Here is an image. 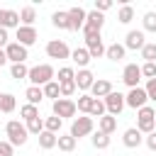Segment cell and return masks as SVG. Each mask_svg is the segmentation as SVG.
I'll use <instances>...</instances> for the list:
<instances>
[{
    "label": "cell",
    "instance_id": "obj_1",
    "mask_svg": "<svg viewBox=\"0 0 156 156\" xmlns=\"http://www.w3.org/2000/svg\"><path fill=\"white\" fill-rule=\"evenodd\" d=\"M54 78H56V71H54L51 63H39V66L29 68V73H27L29 85H37V88H44V85L51 83Z\"/></svg>",
    "mask_w": 156,
    "mask_h": 156
},
{
    "label": "cell",
    "instance_id": "obj_2",
    "mask_svg": "<svg viewBox=\"0 0 156 156\" xmlns=\"http://www.w3.org/2000/svg\"><path fill=\"white\" fill-rule=\"evenodd\" d=\"M136 129L141 134H151L156 129V110L151 105H144L141 110H136Z\"/></svg>",
    "mask_w": 156,
    "mask_h": 156
},
{
    "label": "cell",
    "instance_id": "obj_3",
    "mask_svg": "<svg viewBox=\"0 0 156 156\" xmlns=\"http://www.w3.org/2000/svg\"><path fill=\"white\" fill-rule=\"evenodd\" d=\"M5 134H7V141L12 144V146H22V144H27V127L20 122V119H10L7 124H5Z\"/></svg>",
    "mask_w": 156,
    "mask_h": 156
},
{
    "label": "cell",
    "instance_id": "obj_4",
    "mask_svg": "<svg viewBox=\"0 0 156 156\" xmlns=\"http://www.w3.org/2000/svg\"><path fill=\"white\" fill-rule=\"evenodd\" d=\"M102 24H105V15H100V12L90 10V12H85V24H83V34H85V37H95V34H100Z\"/></svg>",
    "mask_w": 156,
    "mask_h": 156
},
{
    "label": "cell",
    "instance_id": "obj_5",
    "mask_svg": "<svg viewBox=\"0 0 156 156\" xmlns=\"http://www.w3.org/2000/svg\"><path fill=\"white\" fill-rule=\"evenodd\" d=\"M93 127H95V124H93V117H88V115H85V117H76V119H73V124H71V132H68V134L78 141L80 136L93 134Z\"/></svg>",
    "mask_w": 156,
    "mask_h": 156
},
{
    "label": "cell",
    "instance_id": "obj_6",
    "mask_svg": "<svg viewBox=\"0 0 156 156\" xmlns=\"http://www.w3.org/2000/svg\"><path fill=\"white\" fill-rule=\"evenodd\" d=\"M76 112H78V110H76V102L68 100V98H58V100H54V105H51V115H56V117H61V119L73 117Z\"/></svg>",
    "mask_w": 156,
    "mask_h": 156
},
{
    "label": "cell",
    "instance_id": "obj_7",
    "mask_svg": "<svg viewBox=\"0 0 156 156\" xmlns=\"http://www.w3.org/2000/svg\"><path fill=\"white\" fill-rule=\"evenodd\" d=\"M46 56L49 58H71V49L63 39H51L46 44Z\"/></svg>",
    "mask_w": 156,
    "mask_h": 156
},
{
    "label": "cell",
    "instance_id": "obj_8",
    "mask_svg": "<svg viewBox=\"0 0 156 156\" xmlns=\"http://www.w3.org/2000/svg\"><path fill=\"white\" fill-rule=\"evenodd\" d=\"M149 102V98H146V90L139 85V88H132L127 95H124V105L127 107H134V110H141L144 105Z\"/></svg>",
    "mask_w": 156,
    "mask_h": 156
},
{
    "label": "cell",
    "instance_id": "obj_9",
    "mask_svg": "<svg viewBox=\"0 0 156 156\" xmlns=\"http://www.w3.org/2000/svg\"><path fill=\"white\" fill-rule=\"evenodd\" d=\"M5 56H7V61H12V63H24V61L29 58V51H27L22 44L10 41V44L5 46Z\"/></svg>",
    "mask_w": 156,
    "mask_h": 156
},
{
    "label": "cell",
    "instance_id": "obj_10",
    "mask_svg": "<svg viewBox=\"0 0 156 156\" xmlns=\"http://www.w3.org/2000/svg\"><path fill=\"white\" fill-rule=\"evenodd\" d=\"M102 102H105V110H107V115H112V117H117L122 110H124V95L122 93H110L107 98H102Z\"/></svg>",
    "mask_w": 156,
    "mask_h": 156
},
{
    "label": "cell",
    "instance_id": "obj_11",
    "mask_svg": "<svg viewBox=\"0 0 156 156\" xmlns=\"http://www.w3.org/2000/svg\"><path fill=\"white\" fill-rule=\"evenodd\" d=\"M122 80H124V85H129V90H132V88H139L141 68H139L136 63H127V66H124V71H122Z\"/></svg>",
    "mask_w": 156,
    "mask_h": 156
},
{
    "label": "cell",
    "instance_id": "obj_12",
    "mask_svg": "<svg viewBox=\"0 0 156 156\" xmlns=\"http://www.w3.org/2000/svg\"><path fill=\"white\" fill-rule=\"evenodd\" d=\"M144 44H146V39H144V32L141 29H129L127 32V37H124V49H132V51H141L144 49Z\"/></svg>",
    "mask_w": 156,
    "mask_h": 156
},
{
    "label": "cell",
    "instance_id": "obj_13",
    "mask_svg": "<svg viewBox=\"0 0 156 156\" xmlns=\"http://www.w3.org/2000/svg\"><path fill=\"white\" fill-rule=\"evenodd\" d=\"M85 49H88V54H90V58H100V56H105V44H102V37L100 34H95V37H85Z\"/></svg>",
    "mask_w": 156,
    "mask_h": 156
},
{
    "label": "cell",
    "instance_id": "obj_14",
    "mask_svg": "<svg viewBox=\"0 0 156 156\" xmlns=\"http://www.w3.org/2000/svg\"><path fill=\"white\" fill-rule=\"evenodd\" d=\"M15 37H17V44H22L24 49H27V46H32V44L39 39V34H37V29H34V27H22V24L17 27V34H15Z\"/></svg>",
    "mask_w": 156,
    "mask_h": 156
},
{
    "label": "cell",
    "instance_id": "obj_15",
    "mask_svg": "<svg viewBox=\"0 0 156 156\" xmlns=\"http://www.w3.org/2000/svg\"><path fill=\"white\" fill-rule=\"evenodd\" d=\"M122 144H124L127 149H136V146L144 144V134H141L136 127H129V129H124V134H122Z\"/></svg>",
    "mask_w": 156,
    "mask_h": 156
},
{
    "label": "cell",
    "instance_id": "obj_16",
    "mask_svg": "<svg viewBox=\"0 0 156 156\" xmlns=\"http://www.w3.org/2000/svg\"><path fill=\"white\" fill-rule=\"evenodd\" d=\"M73 80H76V88L78 90H90L93 83H95V76H93L90 68H78V73H76Z\"/></svg>",
    "mask_w": 156,
    "mask_h": 156
},
{
    "label": "cell",
    "instance_id": "obj_17",
    "mask_svg": "<svg viewBox=\"0 0 156 156\" xmlns=\"http://www.w3.org/2000/svg\"><path fill=\"white\" fill-rule=\"evenodd\" d=\"M66 12H68V24H71V29H73V32L83 29V24H85V10L76 5V7L66 10Z\"/></svg>",
    "mask_w": 156,
    "mask_h": 156
},
{
    "label": "cell",
    "instance_id": "obj_18",
    "mask_svg": "<svg viewBox=\"0 0 156 156\" xmlns=\"http://www.w3.org/2000/svg\"><path fill=\"white\" fill-rule=\"evenodd\" d=\"M110 93H112V83H110L107 78H98V80L93 83V88H90V98H95V100L107 98Z\"/></svg>",
    "mask_w": 156,
    "mask_h": 156
},
{
    "label": "cell",
    "instance_id": "obj_19",
    "mask_svg": "<svg viewBox=\"0 0 156 156\" xmlns=\"http://www.w3.org/2000/svg\"><path fill=\"white\" fill-rule=\"evenodd\" d=\"M0 27L2 29H17L20 27V12L15 10H0Z\"/></svg>",
    "mask_w": 156,
    "mask_h": 156
},
{
    "label": "cell",
    "instance_id": "obj_20",
    "mask_svg": "<svg viewBox=\"0 0 156 156\" xmlns=\"http://www.w3.org/2000/svg\"><path fill=\"white\" fill-rule=\"evenodd\" d=\"M71 58H73V63H76L78 68H88V63H90V54H88L85 46L73 49V51H71Z\"/></svg>",
    "mask_w": 156,
    "mask_h": 156
},
{
    "label": "cell",
    "instance_id": "obj_21",
    "mask_svg": "<svg viewBox=\"0 0 156 156\" xmlns=\"http://www.w3.org/2000/svg\"><path fill=\"white\" fill-rule=\"evenodd\" d=\"M98 132H102V134H112V132H117V117H112V115H102V117L98 119Z\"/></svg>",
    "mask_w": 156,
    "mask_h": 156
},
{
    "label": "cell",
    "instance_id": "obj_22",
    "mask_svg": "<svg viewBox=\"0 0 156 156\" xmlns=\"http://www.w3.org/2000/svg\"><path fill=\"white\" fill-rule=\"evenodd\" d=\"M34 20H37V10L32 5H27V7L20 10V24L22 27H34Z\"/></svg>",
    "mask_w": 156,
    "mask_h": 156
},
{
    "label": "cell",
    "instance_id": "obj_23",
    "mask_svg": "<svg viewBox=\"0 0 156 156\" xmlns=\"http://www.w3.org/2000/svg\"><path fill=\"white\" fill-rule=\"evenodd\" d=\"M124 54H127V49H124V44H110L107 49H105V56L110 58V61H122L124 58Z\"/></svg>",
    "mask_w": 156,
    "mask_h": 156
},
{
    "label": "cell",
    "instance_id": "obj_24",
    "mask_svg": "<svg viewBox=\"0 0 156 156\" xmlns=\"http://www.w3.org/2000/svg\"><path fill=\"white\" fill-rule=\"evenodd\" d=\"M15 107H17L15 95H12V93H0V112L10 115V112H15Z\"/></svg>",
    "mask_w": 156,
    "mask_h": 156
},
{
    "label": "cell",
    "instance_id": "obj_25",
    "mask_svg": "<svg viewBox=\"0 0 156 156\" xmlns=\"http://www.w3.org/2000/svg\"><path fill=\"white\" fill-rule=\"evenodd\" d=\"M51 24H54L56 29H71V24H68V12H66V10H56V12L51 15Z\"/></svg>",
    "mask_w": 156,
    "mask_h": 156
},
{
    "label": "cell",
    "instance_id": "obj_26",
    "mask_svg": "<svg viewBox=\"0 0 156 156\" xmlns=\"http://www.w3.org/2000/svg\"><path fill=\"white\" fill-rule=\"evenodd\" d=\"M24 98H27V102H29V105H37V107H39V102L44 100V90H41V88H37V85H29V88L24 90Z\"/></svg>",
    "mask_w": 156,
    "mask_h": 156
},
{
    "label": "cell",
    "instance_id": "obj_27",
    "mask_svg": "<svg viewBox=\"0 0 156 156\" xmlns=\"http://www.w3.org/2000/svg\"><path fill=\"white\" fill-rule=\"evenodd\" d=\"M56 146H58L61 151L71 154V151L76 149V139H73L71 134H58V136H56Z\"/></svg>",
    "mask_w": 156,
    "mask_h": 156
},
{
    "label": "cell",
    "instance_id": "obj_28",
    "mask_svg": "<svg viewBox=\"0 0 156 156\" xmlns=\"http://www.w3.org/2000/svg\"><path fill=\"white\" fill-rule=\"evenodd\" d=\"M61 127H63V119H61V117H56V115H51V117H46V119H44V129H46V132H51V134H58V132H61Z\"/></svg>",
    "mask_w": 156,
    "mask_h": 156
},
{
    "label": "cell",
    "instance_id": "obj_29",
    "mask_svg": "<svg viewBox=\"0 0 156 156\" xmlns=\"http://www.w3.org/2000/svg\"><path fill=\"white\" fill-rule=\"evenodd\" d=\"M56 136H58V134H51V132H46V129H44V132L39 134V146H41L44 151L54 149V146H56Z\"/></svg>",
    "mask_w": 156,
    "mask_h": 156
},
{
    "label": "cell",
    "instance_id": "obj_30",
    "mask_svg": "<svg viewBox=\"0 0 156 156\" xmlns=\"http://www.w3.org/2000/svg\"><path fill=\"white\" fill-rule=\"evenodd\" d=\"M117 20H119V24H129V22L134 20V7L124 2V5L119 7V12H117Z\"/></svg>",
    "mask_w": 156,
    "mask_h": 156
},
{
    "label": "cell",
    "instance_id": "obj_31",
    "mask_svg": "<svg viewBox=\"0 0 156 156\" xmlns=\"http://www.w3.org/2000/svg\"><path fill=\"white\" fill-rule=\"evenodd\" d=\"M24 127H27V134H34V136H39V134L44 132V119H41V117H34V119L24 122Z\"/></svg>",
    "mask_w": 156,
    "mask_h": 156
},
{
    "label": "cell",
    "instance_id": "obj_32",
    "mask_svg": "<svg viewBox=\"0 0 156 156\" xmlns=\"http://www.w3.org/2000/svg\"><path fill=\"white\" fill-rule=\"evenodd\" d=\"M20 117H22L24 122H29V119L39 117V107H37V105H29V102H27V105H22V107H20Z\"/></svg>",
    "mask_w": 156,
    "mask_h": 156
},
{
    "label": "cell",
    "instance_id": "obj_33",
    "mask_svg": "<svg viewBox=\"0 0 156 156\" xmlns=\"http://www.w3.org/2000/svg\"><path fill=\"white\" fill-rule=\"evenodd\" d=\"M141 58H144L146 63H156V44H154V41H146V44H144Z\"/></svg>",
    "mask_w": 156,
    "mask_h": 156
},
{
    "label": "cell",
    "instance_id": "obj_34",
    "mask_svg": "<svg viewBox=\"0 0 156 156\" xmlns=\"http://www.w3.org/2000/svg\"><path fill=\"white\" fill-rule=\"evenodd\" d=\"M27 73H29V68H27L24 63H12V66H10V76H12L15 80H24Z\"/></svg>",
    "mask_w": 156,
    "mask_h": 156
},
{
    "label": "cell",
    "instance_id": "obj_35",
    "mask_svg": "<svg viewBox=\"0 0 156 156\" xmlns=\"http://www.w3.org/2000/svg\"><path fill=\"white\" fill-rule=\"evenodd\" d=\"M90 105H93V98H90L88 93H83V95H78V102H76V110H78V112H83V115H88V112H90Z\"/></svg>",
    "mask_w": 156,
    "mask_h": 156
},
{
    "label": "cell",
    "instance_id": "obj_36",
    "mask_svg": "<svg viewBox=\"0 0 156 156\" xmlns=\"http://www.w3.org/2000/svg\"><path fill=\"white\" fill-rule=\"evenodd\" d=\"M102 115H107V110H105V102L93 98V105H90V112H88V117H98V119H100Z\"/></svg>",
    "mask_w": 156,
    "mask_h": 156
},
{
    "label": "cell",
    "instance_id": "obj_37",
    "mask_svg": "<svg viewBox=\"0 0 156 156\" xmlns=\"http://www.w3.org/2000/svg\"><path fill=\"white\" fill-rule=\"evenodd\" d=\"M90 141H93V146H95V149H107V146H110V134H102V132H95Z\"/></svg>",
    "mask_w": 156,
    "mask_h": 156
},
{
    "label": "cell",
    "instance_id": "obj_38",
    "mask_svg": "<svg viewBox=\"0 0 156 156\" xmlns=\"http://www.w3.org/2000/svg\"><path fill=\"white\" fill-rule=\"evenodd\" d=\"M41 90H44V98H51V100H58V98H61V93H58V83H56V80L46 83Z\"/></svg>",
    "mask_w": 156,
    "mask_h": 156
},
{
    "label": "cell",
    "instance_id": "obj_39",
    "mask_svg": "<svg viewBox=\"0 0 156 156\" xmlns=\"http://www.w3.org/2000/svg\"><path fill=\"white\" fill-rule=\"evenodd\" d=\"M78 88H76V80H68V83H58V93H61V98H68L71 100V95L76 93Z\"/></svg>",
    "mask_w": 156,
    "mask_h": 156
},
{
    "label": "cell",
    "instance_id": "obj_40",
    "mask_svg": "<svg viewBox=\"0 0 156 156\" xmlns=\"http://www.w3.org/2000/svg\"><path fill=\"white\" fill-rule=\"evenodd\" d=\"M76 78V71L71 68V66H63V68H58V80L56 83H68V80H73Z\"/></svg>",
    "mask_w": 156,
    "mask_h": 156
},
{
    "label": "cell",
    "instance_id": "obj_41",
    "mask_svg": "<svg viewBox=\"0 0 156 156\" xmlns=\"http://www.w3.org/2000/svg\"><path fill=\"white\" fill-rule=\"evenodd\" d=\"M141 22H144V29H146V32H156V12H154V10H149Z\"/></svg>",
    "mask_w": 156,
    "mask_h": 156
},
{
    "label": "cell",
    "instance_id": "obj_42",
    "mask_svg": "<svg viewBox=\"0 0 156 156\" xmlns=\"http://www.w3.org/2000/svg\"><path fill=\"white\" fill-rule=\"evenodd\" d=\"M139 68H141V76H144L146 80L156 78V63H144V66H139Z\"/></svg>",
    "mask_w": 156,
    "mask_h": 156
},
{
    "label": "cell",
    "instance_id": "obj_43",
    "mask_svg": "<svg viewBox=\"0 0 156 156\" xmlns=\"http://www.w3.org/2000/svg\"><path fill=\"white\" fill-rule=\"evenodd\" d=\"M144 90H146V98L156 102V78H151V80H146V88H144Z\"/></svg>",
    "mask_w": 156,
    "mask_h": 156
},
{
    "label": "cell",
    "instance_id": "obj_44",
    "mask_svg": "<svg viewBox=\"0 0 156 156\" xmlns=\"http://www.w3.org/2000/svg\"><path fill=\"white\" fill-rule=\"evenodd\" d=\"M110 7H112V0H95V7H93V10L102 15V12H107Z\"/></svg>",
    "mask_w": 156,
    "mask_h": 156
},
{
    "label": "cell",
    "instance_id": "obj_45",
    "mask_svg": "<svg viewBox=\"0 0 156 156\" xmlns=\"http://www.w3.org/2000/svg\"><path fill=\"white\" fill-rule=\"evenodd\" d=\"M0 156H15V146L10 141H0Z\"/></svg>",
    "mask_w": 156,
    "mask_h": 156
},
{
    "label": "cell",
    "instance_id": "obj_46",
    "mask_svg": "<svg viewBox=\"0 0 156 156\" xmlns=\"http://www.w3.org/2000/svg\"><path fill=\"white\" fill-rule=\"evenodd\" d=\"M144 144H146L151 151H156V129H154L151 134H146V136H144Z\"/></svg>",
    "mask_w": 156,
    "mask_h": 156
},
{
    "label": "cell",
    "instance_id": "obj_47",
    "mask_svg": "<svg viewBox=\"0 0 156 156\" xmlns=\"http://www.w3.org/2000/svg\"><path fill=\"white\" fill-rule=\"evenodd\" d=\"M7 44H10V34H7V29L0 27V49H5Z\"/></svg>",
    "mask_w": 156,
    "mask_h": 156
},
{
    "label": "cell",
    "instance_id": "obj_48",
    "mask_svg": "<svg viewBox=\"0 0 156 156\" xmlns=\"http://www.w3.org/2000/svg\"><path fill=\"white\" fill-rule=\"evenodd\" d=\"M7 63V56H5V49H0V68Z\"/></svg>",
    "mask_w": 156,
    "mask_h": 156
}]
</instances>
